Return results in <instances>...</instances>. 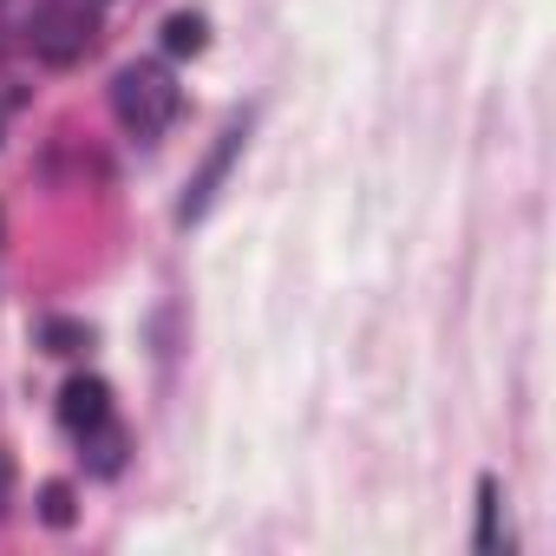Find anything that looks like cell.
I'll return each instance as SVG.
<instances>
[{"label":"cell","instance_id":"7a4b0ae2","mask_svg":"<svg viewBox=\"0 0 556 556\" xmlns=\"http://www.w3.org/2000/svg\"><path fill=\"white\" fill-rule=\"evenodd\" d=\"M86 47H92V21H86V8H47V14L34 21V53H40L47 66H73Z\"/></svg>","mask_w":556,"mask_h":556},{"label":"cell","instance_id":"52a82bcc","mask_svg":"<svg viewBox=\"0 0 556 556\" xmlns=\"http://www.w3.org/2000/svg\"><path fill=\"white\" fill-rule=\"evenodd\" d=\"M478 549H497V484L491 478H478V536H471Z\"/></svg>","mask_w":556,"mask_h":556},{"label":"cell","instance_id":"8992f818","mask_svg":"<svg viewBox=\"0 0 556 556\" xmlns=\"http://www.w3.org/2000/svg\"><path fill=\"white\" fill-rule=\"evenodd\" d=\"M40 341H47V354H79V348H92V328L86 321H47Z\"/></svg>","mask_w":556,"mask_h":556},{"label":"cell","instance_id":"6da1fadb","mask_svg":"<svg viewBox=\"0 0 556 556\" xmlns=\"http://www.w3.org/2000/svg\"><path fill=\"white\" fill-rule=\"evenodd\" d=\"M177 105H184V92H177V79H170L164 66H125V73L112 79V112H118V125L138 131V138H157V131L177 118Z\"/></svg>","mask_w":556,"mask_h":556},{"label":"cell","instance_id":"3957f363","mask_svg":"<svg viewBox=\"0 0 556 556\" xmlns=\"http://www.w3.org/2000/svg\"><path fill=\"white\" fill-rule=\"evenodd\" d=\"M236 151H242V125H229V131L216 138V151L203 157V170L190 177V190H184V203H177V216H184V223H197V216H203V210L216 203V190H223V177H229Z\"/></svg>","mask_w":556,"mask_h":556},{"label":"cell","instance_id":"30bf717a","mask_svg":"<svg viewBox=\"0 0 556 556\" xmlns=\"http://www.w3.org/2000/svg\"><path fill=\"white\" fill-rule=\"evenodd\" d=\"M8 471H14V465H8V458H0V484H8Z\"/></svg>","mask_w":556,"mask_h":556},{"label":"cell","instance_id":"5b68a950","mask_svg":"<svg viewBox=\"0 0 556 556\" xmlns=\"http://www.w3.org/2000/svg\"><path fill=\"white\" fill-rule=\"evenodd\" d=\"M203 40H210V21H203V14H170V21H164V53H170V60L203 53Z\"/></svg>","mask_w":556,"mask_h":556},{"label":"cell","instance_id":"277c9868","mask_svg":"<svg viewBox=\"0 0 556 556\" xmlns=\"http://www.w3.org/2000/svg\"><path fill=\"white\" fill-rule=\"evenodd\" d=\"M112 419V387L99 380V374H73L66 387H60V426L66 432H92V426H105Z\"/></svg>","mask_w":556,"mask_h":556},{"label":"cell","instance_id":"ba28073f","mask_svg":"<svg viewBox=\"0 0 556 556\" xmlns=\"http://www.w3.org/2000/svg\"><path fill=\"white\" fill-rule=\"evenodd\" d=\"M86 439H99V458H92V465H99V471L112 478V471H118V458H125V432H118V426L105 419V426H92Z\"/></svg>","mask_w":556,"mask_h":556},{"label":"cell","instance_id":"9c48e42d","mask_svg":"<svg viewBox=\"0 0 556 556\" xmlns=\"http://www.w3.org/2000/svg\"><path fill=\"white\" fill-rule=\"evenodd\" d=\"M40 517H47L53 530H66V523H73V484H60V478H53V484L40 491Z\"/></svg>","mask_w":556,"mask_h":556}]
</instances>
